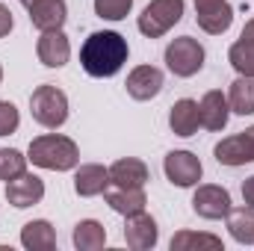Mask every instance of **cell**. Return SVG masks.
<instances>
[{
  "label": "cell",
  "instance_id": "cell-17",
  "mask_svg": "<svg viewBox=\"0 0 254 251\" xmlns=\"http://www.w3.org/2000/svg\"><path fill=\"white\" fill-rule=\"evenodd\" d=\"M65 18H68V6L65 0H39L30 6V24L36 30H63Z\"/></svg>",
  "mask_w": 254,
  "mask_h": 251
},
{
  "label": "cell",
  "instance_id": "cell-14",
  "mask_svg": "<svg viewBox=\"0 0 254 251\" xmlns=\"http://www.w3.org/2000/svg\"><path fill=\"white\" fill-rule=\"evenodd\" d=\"M198 116H201V127H207V130H225L228 116H231V104H228V98L219 89H213V92H207L201 98Z\"/></svg>",
  "mask_w": 254,
  "mask_h": 251
},
{
  "label": "cell",
  "instance_id": "cell-6",
  "mask_svg": "<svg viewBox=\"0 0 254 251\" xmlns=\"http://www.w3.org/2000/svg\"><path fill=\"white\" fill-rule=\"evenodd\" d=\"M163 172H166V178H169L175 187H181V189L195 187V184L201 181V175H204L201 160H198L195 154H190V151H172V154H166Z\"/></svg>",
  "mask_w": 254,
  "mask_h": 251
},
{
  "label": "cell",
  "instance_id": "cell-8",
  "mask_svg": "<svg viewBox=\"0 0 254 251\" xmlns=\"http://www.w3.org/2000/svg\"><path fill=\"white\" fill-rule=\"evenodd\" d=\"M213 154H216V160L222 166H246V163H254V127L222 139L213 148Z\"/></svg>",
  "mask_w": 254,
  "mask_h": 251
},
{
  "label": "cell",
  "instance_id": "cell-2",
  "mask_svg": "<svg viewBox=\"0 0 254 251\" xmlns=\"http://www.w3.org/2000/svg\"><path fill=\"white\" fill-rule=\"evenodd\" d=\"M27 160L48 172H68L80 163V148L74 139H68L63 133H48V136H39L30 142Z\"/></svg>",
  "mask_w": 254,
  "mask_h": 251
},
{
  "label": "cell",
  "instance_id": "cell-31",
  "mask_svg": "<svg viewBox=\"0 0 254 251\" xmlns=\"http://www.w3.org/2000/svg\"><path fill=\"white\" fill-rule=\"evenodd\" d=\"M21 3H24V6L30 9V6H33V3H39V0H21Z\"/></svg>",
  "mask_w": 254,
  "mask_h": 251
},
{
  "label": "cell",
  "instance_id": "cell-26",
  "mask_svg": "<svg viewBox=\"0 0 254 251\" xmlns=\"http://www.w3.org/2000/svg\"><path fill=\"white\" fill-rule=\"evenodd\" d=\"M27 172V157L15 148H0V181H12Z\"/></svg>",
  "mask_w": 254,
  "mask_h": 251
},
{
  "label": "cell",
  "instance_id": "cell-25",
  "mask_svg": "<svg viewBox=\"0 0 254 251\" xmlns=\"http://www.w3.org/2000/svg\"><path fill=\"white\" fill-rule=\"evenodd\" d=\"M192 249H222V240L213 234H195V231H181L172 237V251H192Z\"/></svg>",
  "mask_w": 254,
  "mask_h": 251
},
{
  "label": "cell",
  "instance_id": "cell-22",
  "mask_svg": "<svg viewBox=\"0 0 254 251\" xmlns=\"http://www.w3.org/2000/svg\"><path fill=\"white\" fill-rule=\"evenodd\" d=\"M104 243H107V228L101 222H95V219L77 222V228H74V246L80 251H98V249H104Z\"/></svg>",
  "mask_w": 254,
  "mask_h": 251
},
{
  "label": "cell",
  "instance_id": "cell-5",
  "mask_svg": "<svg viewBox=\"0 0 254 251\" xmlns=\"http://www.w3.org/2000/svg\"><path fill=\"white\" fill-rule=\"evenodd\" d=\"M166 65L175 77H192L204 68V48L198 45V39L181 36L166 48Z\"/></svg>",
  "mask_w": 254,
  "mask_h": 251
},
{
  "label": "cell",
  "instance_id": "cell-30",
  "mask_svg": "<svg viewBox=\"0 0 254 251\" xmlns=\"http://www.w3.org/2000/svg\"><path fill=\"white\" fill-rule=\"evenodd\" d=\"M243 198H246L249 207H254V175L246 178V184H243Z\"/></svg>",
  "mask_w": 254,
  "mask_h": 251
},
{
  "label": "cell",
  "instance_id": "cell-15",
  "mask_svg": "<svg viewBox=\"0 0 254 251\" xmlns=\"http://www.w3.org/2000/svg\"><path fill=\"white\" fill-rule=\"evenodd\" d=\"M104 198H107V204L116 210V213H122V216H133V213H142L145 210V204H148V198H145V192L142 187H110L104 189Z\"/></svg>",
  "mask_w": 254,
  "mask_h": 251
},
{
  "label": "cell",
  "instance_id": "cell-3",
  "mask_svg": "<svg viewBox=\"0 0 254 251\" xmlns=\"http://www.w3.org/2000/svg\"><path fill=\"white\" fill-rule=\"evenodd\" d=\"M30 113L42 127L57 130V127H63L68 122V98H65L63 89L45 83L30 95Z\"/></svg>",
  "mask_w": 254,
  "mask_h": 251
},
{
  "label": "cell",
  "instance_id": "cell-27",
  "mask_svg": "<svg viewBox=\"0 0 254 251\" xmlns=\"http://www.w3.org/2000/svg\"><path fill=\"white\" fill-rule=\"evenodd\" d=\"M133 9V0H95V15L104 21H122Z\"/></svg>",
  "mask_w": 254,
  "mask_h": 251
},
{
  "label": "cell",
  "instance_id": "cell-32",
  "mask_svg": "<svg viewBox=\"0 0 254 251\" xmlns=\"http://www.w3.org/2000/svg\"><path fill=\"white\" fill-rule=\"evenodd\" d=\"M0 83H3V68H0Z\"/></svg>",
  "mask_w": 254,
  "mask_h": 251
},
{
  "label": "cell",
  "instance_id": "cell-11",
  "mask_svg": "<svg viewBox=\"0 0 254 251\" xmlns=\"http://www.w3.org/2000/svg\"><path fill=\"white\" fill-rule=\"evenodd\" d=\"M42 198H45V184H42V178H36V175H30V172H24V175L6 181V201H9L12 207H18V210L33 207V204H39Z\"/></svg>",
  "mask_w": 254,
  "mask_h": 251
},
{
  "label": "cell",
  "instance_id": "cell-1",
  "mask_svg": "<svg viewBox=\"0 0 254 251\" xmlns=\"http://www.w3.org/2000/svg\"><path fill=\"white\" fill-rule=\"evenodd\" d=\"M127 39L104 30V33H92L83 48H80V65L89 77H113L122 71V65L127 63Z\"/></svg>",
  "mask_w": 254,
  "mask_h": 251
},
{
  "label": "cell",
  "instance_id": "cell-20",
  "mask_svg": "<svg viewBox=\"0 0 254 251\" xmlns=\"http://www.w3.org/2000/svg\"><path fill=\"white\" fill-rule=\"evenodd\" d=\"M110 184L113 187H145L148 184V166L136 157L116 160L110 166Z\"/></svg>",
  "mask_w": 254,
  "mask_h": 251
},
{
  "label": "cell",
  "instance_id": "cell-10",
  "mask_svg": "<svg viewBox=\"0 0 254 251\" xmlns=\"http://www.w3.org/2000/svg\"><path fill=\"white\" fill-rule=\"evenodd\" d=\"M127 95L133 101H151L163 92V71L154 65H139L127 74Z\"/></svg>",
  "mask_w": 254,
  "mask_h": 251
},
{
  "label": "cell",
  "instance_id": "cell-7",
  "mask_svg": "<svg viewBox=\"0 0 254 251\" xmlns=\"http://www.w3.org/2000/svg\"><path fill=\"white\" fill-rule=\"evenodd\" d=\"M195 21L204 33L222 36L234 24V9L228 0H195Z\"/></svg>",
  "mask_w": 254,
  "mask_h": 251
},
{
  "label": "cell",
  "instance_id": "cell-13",
  "mask_svg": "<svg viewBox=\"0 0 254 251\" xmlns=\"http://www.w3.org/2000/svg\"><path fill=\"white\" fill-rule=\"evenodd\" d=\"M36 54H39L42 65H48V68H63V65L68 63V57H71L68 36H65L63 30H45V33L39 36Z\"/></svg>",
  "mask_w": 254,
  "mask_h": 251
},
{
  "label": "cell",
  "instance_id": "cell-19",
  "mask_svg": "<svg viewBox=\"0 0 254 251\" xmlns=\"http://www.w3.org/2000/svg\"><path fill=\"white\" fill-rule=\"evenodd\" d=\"M21 246L30 251H54L57 249V231L48 219H33L21 228Z\"/></svg>",
  "mask_w": 254,
  "mask_h": 251
},
{
  "label": "cell",
  "instance_id": "cell-23",
  "mask_svg": "<svg viewBox=\"0 0 254 251\" xmlns=\"http://www.w3.org/2000/svg\"><path fill=\"white\" fill-rule=\"evenodd\" d=\"M228 104L237 116H252L254 113V77H237L231 83V95H228Z\"/></svg>",
  "mask_w": 254,
  "mask_h": 251
},
{
  "label": "cell",
  "instance_id": "cell-28",
  "mask_svg": "<svg viewBox=\"0 0 254 251\" xmlns=\"http://www.w3.org/2000/svg\"><path fill=\"white\" fill-rule=\"evenodd\" d=\"M21 125V116H18V110H15V104H9V101H0V136H9V133H15Z\"/></svg>",
  "mask_w": 254,
  "mask_h": 251
},
{
  "label": "cell",
  "instance_id": "cell-18",
  "mask_svg": "<svg viewBox=\"0 0 254 251\" xmlns=\"http://www.w3.org/2000/svg\"><path fill=\"white\" fill-rule=\"evenodd\" d=\"M228 60H231L234 68H237V74H243V77H254V18L243 27L240 39L231 45Z\"/></svg>",
  "mask_w": 254,
  "mask_h": 251
},
{
  "label": "cell",
  "instance_id": "cell-12",
  "mask_svg": "<svg viewBox=\"0 0 254 251\" xmlns=\"http://www.w3.org/2000/svg\"><path fill=\"white\" fill-rule=\"evenodd\" d=\"M157 237H160V228H157V222L142 210V213H133V216H127L125 222V240L127 246L133 251H148L157 246Z\"/></svg>",
  "mask_w": 254,
  "mask_h": 251
},
{
  "label": "cell",
  "instance_id": "cell-21",
  "mask_svg": "<svg viewBox=\"0 0 254 251\" xmlns=\"http://www.w3.org/2000/svg\"><path fill=\"white\" fill-rule=\"evenodd\" d=\"M201 125V116H198V104L190 101V98H181V101H175V107H172V113H169V127H172V133H178V136H192L195 130Z\"/></svg>",
  "mask_w": 254,
  "mask_h": 251
},
{
  "label": "cell",
  "instance_id": "cell-4",
  "mask_svg": "<svg viewBox=\"0 0 254 251\" xmlns=\"http://www.w3.org/2000/svg\"><path fill=\"white\" fill-rule=\"evenodd\" d=\"M181 18H184V0H151V3L142 9L136 27H139L142 36L160 39V36H166Z\"/></svg>",
  "mask_w": 254,
  "mask_h": 251
},
{
  "label": "cell",
  "instance_id": "cell-16",
  "mask_svg": "<svg viewBox=\"0 0 254 251\" xmlns=\"http://www.w3.org/2000/svg\"><path fill=\"white\" fill-rule=\"evenodd\" d=\"M110 187V169L98 166V163H89V166H80L74 172V192L80 198H95V195H104V189Z\"/></svg>",
  "mask_w": 254,
  "mask_h": 251
},
{
  "label": "cell",
  "instance_id": "cell-9",
  "mask_svg": "<svg viewBox=\"0 0 254 251\" xmlns=\"http://www.w3.org/2000/svg\"><path fill=\"white\" fill-rule=\"evenodd\" d=\"M192 210L201 219H225L231 213V195L225 187H216V184L198 187L192 195Z\"/></svg>",
  "mask_w": 254,
  "mask_h": 251
},
{
  "label": "cell",
  "instance_id": "cell-24",
  "mask_svg": "<svg viewBox=\"0 0 254 251\" xmlns=\"http://www.w3.org/2000/svg\"><path fill=\"white\" fill-rule=\"evenodd\" d=\"M228 231L237 243L243 246H254V207H240L228 213Z\"/></svg>",
  "mask_w": 254,
  "mask_h": 251
},
{
  "label": "cell",
  "instance_id": "cell-29",
  "mask_svg": "<svg viewBox=\"0 0 254 251\" xmlns=\"http://www.w3.org/2000/svg\"><path fill=\"white\" fill-rule=\"evenodd\" d=\"M12 24H15V21H12V12H9V6H3V3H0V39L12 33Z\"/></svg>",
  "mask_w": 254,
  "mask_h": 251
}]
</instances>
